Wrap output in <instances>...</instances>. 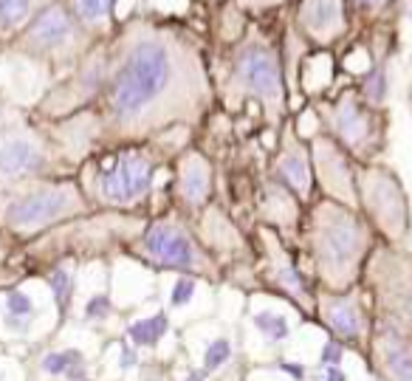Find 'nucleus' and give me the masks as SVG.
Instances as JSON below:
<instances>
[{"label":"nucleus","mask_w":412,"mask_h":381,"mask_svg":"<svg viewBox=\"0 0 412 381\" xmlns=\"http://www.w3.org/2000/svg\"><path fill=\"white\" fill-rule=\"evenodd\" d=\"M367 353L381 381H412V336L373 319Z\"/></svg>","instance_id":"obj_7"},{"label":"nucleus","mask_w":412,"mask_h":381,"mask_svg":"<svg viewBox=\"0 0 412 381\" xmlns=\"http://www.w3.org/2000/svg\"><path fill=\"white\" fill-rule=\"evenodd\" d=\"M80 207H83L80 195L71 187H46L26 198L11 201L6 209V224L17 231H28V229L46 226L57 218H65Z\"/></svg>","instance_id":"obj_6"},{"label":"nucleus","mask_w":412,"mask_h":381,"mask_svg":"<svg viewBox=\"0 0 412 381\" xmlns=\"http://www.w3.org/2000/svg\"><path fill=\"white\" fill-rule=\"evenodd\" d=\"M317 313L319 322L330 330L333 339H339L347 348L367 350L370 348V330H373V316L361 308L359 297L350 291H322L317 297Z\"/></svg>","instance_id":"obj_5"},{"label":"nucleus","mask_w":412,"mask_h":381,"mask_svg":"<svg viewBox=\"0 0 412 381\" xmlns=\"http://www.w3.org/2000/svg\"><path fill=\"white\" fill-rule=\"evenodd\" d=\"M342 356H344V345H342L339 339H333V336H330L328 342L322 345L319 362H322L325 367H339V365H342Z\"/></svg>","instance_id":"obj_28"},{"label":"nucleus","mask_w":412,"mask_h":381,"mask_svg":"<svg viewBox=\"0 0 412 381\" xmlns=\"http://www.w3.org/2000/svg\"><path fill=\"white\" fill-rule=\"evenodd\" d=\"M144 251L169 268H184V271H201V266H206L204 254L198 251V246L189 240V234L175 224H153L144 234Z\"/></svg>","instance_id":"obj_9"},{"label":"nucleus","mask_w":412,"mask_h":381,"mask_svg":"<svg viewBox=\"0 0 412 381\" xmlns=\"http://www.w3.org/2000/svg\"><path fill=\"white\" fill-rule=\"evenodd\" d=\"M314 167L319 175V184L325 187V192L333 195L339 204L353 207L359 198V184L353 178V169L347 164V155L336 147V142L330 139H317L314 142Z\"/></svg>","instance_id":"obj_10"},{"label":"nucleus","mask_w":412,"mask_h":381,"mask_svg":"<svg viewBox=\"0 0 412 381\" xmlns=\"http://www.w3.org/2000/svg\"><path fill=\"white\" fill-rule=\"evenodd\" d=\"M71 34V20L60 6L46 9L34 23H31V40L43 46H57Z\"/></svg>","instance_id":"obj_17"},{"label":"nucleus","mask_w":412,"mask_h":381,"mask_svg":"<svg viewBox=\"0 0 412 381\" xmlns=\"http://www.w3.org/2000/svg\"><path fill=\"white\" fill-rule=\"evenodd\" d=\"M356 3H361V6H379L381 0H356Z\"/></svg>","instance_id":"obj_34"},{"label":"nucleus","mask_w":412,"mask_h":381,"mask_svg":"<svg viewBox=\"0 0 412 381\" xmlns=\"http://www.w3.org/2000/svg\"><path fill=\"white\" fill-rule=\"evenodd\" d=\"M254 328L271 342H282L288 336V322L280 313H254Z\"/></svg>","instance_id":"obj_20"},{"label":"nucleus","mask_w":412,"mask_h":381,"mask_svg":"<svg viewBox=\"0 0 412 381\" xmlns=\"http://www.w3.org/2000/svg\"><path fill=\"white\" fill-rule=\"evenodd\" d=\"M370 229L344 204L325 201L314 209L311 254L328 291H350L370 254Z\"/></svg>","instance_id":"obj_2"},{"label":"nucleus","mask_w":412,"mask_h":381,"mask_svg":"<svg viewBox=\"0 0 412 381\" xmlns=\"http://www.w3.org/2000/svg\"><path fill=\"white\" fill-rule=\"evenodd\" d=\"M206 373H189V381H204Z\"/></svg>","instance_id":"obj_35"},{"label":"nucleus","mask_w":412,"mask_h":381,"mask_svg":"<svg viewBox=\"0 0 412 381\" xmlns=\"http://www.w3.org/2000/svg\"><path fill=\"white\" fill-rule=\"evenodd\" d=\"M235 76H238V82L246 93L257 96L265 105H271L274 110L282 108V76H280L277 57L268 48L248 46L246 51L238 57Z\"/></svg>","instance_id":"obj_8"},{"label":"nucleus","mask_w":412,"mask_h":381,"mask_svg":"<svg viewBox=\"0 0 412 381\" xmlns=\"http://www.w3.org/2000/svg\"><path fill=\"white\" fill-rule=\"evenodd\" d=\"M325 381H347V373L342 367H328L325 370Z\"/></svg>","instance_id":"obj_32"},{"label":"nucleus","mask_w":412,"mask_h":381,"mask_svg":"<svg viewBox=\"0 0 412 381\" xmlns=\"http://www.w3.org/2000/svg\"><path fill=\"white\" fill-rule=\"evenodd\" d=\"M361 90H364V99L370 105H381L387 99V74H384L381 66H376L370 74L364 76V88Z\"/></svg>","instance_id":"obj_22"},{"label":"nucleus","mask_w":412,"mask_h":381,"mask_svg":"<svg viewBox=\"0 0 412 381\" xmlns=\"http://www.w3.org/2000/svg\"><path fill=\"white\" fill-rule=\"evenodd\" d=\"M277 178H280L285 187H291V189H297L300 195H305V192L311 189V167H308L305 152L300 150V147H291V150L285 152V155L280 158V164H277Z\"/></svg>","instance_id":"obj_18"},{"label":"nucleus","mask_w":412,"mask_h":381,"mask_svg":"<svg viewBox=\"0 0 412 381\" xmlns=\"http://www.w3.org/2000/svg\"><path fill=\"white\" fill-rule=\"evenodd\" d=\"M110 6H113V0H74L80 20H96L105 11H110Z\"/></svg>","instance_id":"obj_26"},{"label":"nucleus","mask_w":412,"mask_h":381,"mask_svg":"<svg viewBox=\"0 0 412 381\" xmlns=\"http://www.w3.org/2000/svg\"><path fill=\"white\" fill-rule=\"evenodd\" d=\"M232 356V342L229 339H215L209 348H206V356H204V367L206 370H218L229 362Z\"/></svg>","instance_id":"obj_24"},{"label":"nucleus","mask_w":412,"mask_h":381,"mask_svg":"<svg viewBox=\"0 0 412 381\" xmlns=\"http://www.w3.org/2000/svg\"><path fill=\"white\" fill-rule=\"evenodd\" d=\"M46 155L28 136H6L0 139V181H17L40 172Z\"/></svg>","instance_id":"obj_12"},{"label":"nucleus","mask_w":412,"mask_h":381,"mask_svg":"<svg viewBox=\"0 0 412 381\" xmlns=\"http://www.w3.org/2000/svg\"><path fill=\"white\" fill-rule=\"evenodd\" d=\"M359 198L370 221L384 231L387 240H401L410 229V207L401 184L390 169L370 167L359 175Z\"/></svg>","instance_id":"obj_4"},{"label":"nucleus","mask_w":412,"mask_h":381,"mask_svg":"<svg viewBox=\"0 0 412 381\" xmlns=\"http://www.w3.org/2000/svg\"><path fill=\"white\" fill-rule=\"evenodd\" d=\"M130 365H136V353L130 348H125L122 350V367H130Z\"/></svg>","instance_id":"obj_33"},{"label":"nucleus","mask_w":412,"mask_h":381,"mask_svg":"<svg viewBox=\"0 0 412 381\" xmlns=\"http://www.w3.org/2000/svg\"><path fill=\"white\" fill-rule=\"evenodd\" d=\"M31 0H0V26H17L28 17Z\"/></svg>","instance_id":"obj_23"},{"label":"nucleus","mask_w":412,"mask_h":381,"mask_svg":"<svg viewBox=\"0 0 412 381\" xmlns=\"http://www.w3.org/2000/svg\"><path fill=\"white\" fill-rule=\"evenodd\" d=\"M178 189H181L184 201L192 204V207L206 201V195H209V164L201 155H192V158L184 161Z\"/></svg>","instance_id":"obj_16"},{"label":"nucleus","mask_w":412,"mask_h":381,"mask_svg":"<svg viewBox=\"0 0 412 381\" xmlns=\"http://www.w3.org/2000/svg\"><path fill=\"white\" fill-rule=\"evenodd\" d=\"M370 268L373 319L412 336V257L384 249L376 251Z\"/></svg>","instance_id":"obj_3"},{"label":"nucleus","mask_w":412,"mask_h":381,"mask_svg":"<svg viewBox=\"0 0 412 381\" xmlns=\"http://www.w3.org/2000/svg\"><path fill=\"white\" fill-rule=\"evenodd\" d=\"M300 20L314 37L328 40L342 28V0H305Z\"/></svg>","instance_id":"obj_15"},{"label":"nucleus","mask_w":412,"mask_h":381,"mask_svg":"<svg viewBox=\"0 0 412 381\" xmlns=\"http://www.w3.org/2000/svg\"><path fill=\"white\" fill-rule=\"evenodd\" d=\"M167 330V316L164 313H156V316H147V319H139L127 328V336L133 345H142V348H156L159 339L164 336Z\"/></svg>","instance_id":"obj_19"},{"label":"nucleus","mask_w":412,"mask_h":381,"mask_svg":"<svg viewBox=\"0 0 412 381\" xmlns=\"http://www.w3.org/2000/svg\"><path fill=\"white\" fill-rule=\"evenodd\" d=\"M280 370H285L288 376H294L297 381H302V376H305V367H302V365H288V362H282Z\"/></svg>","instance_id":"obj_31"},{"label":"nucleus","mask_w":412,"mask_h":381,"mask_svg":"<svg viewBox=\"0 0 412 381\" xmlns=\"http://www.w3.org/2000/svg\"><path fill=\"white\" fill-rule=\"evenodd\" d=\"M370 113L353 99V96H344L336 110H333V133L347 145V147H361L367 139H370Z\"/></svg>","instance_id":"obj_13"},{"label":"nucleus","mask_w":412,"mask_h":381,"mask_svg":"<svg viewBox=\"0 0 412 381\" xmlns=\"http://www.w3.org/2000/svg\"><path fill=\"white\" fill-rule=\"evenodd\" d=\"M0 381H3V376H0Z\"/></svg>","instance_id":"obj_36"},{"label":"nucleus","mask_w":412,"mask_h":381,"mask_svg":"<svg viewBox=\"0 0 412 381\" xmlns=\"http://www.w3.org/2000/svg\"><path fill=\"white\" fill-rule=\"evenodd\" d=\"M51 291H54V300L60 305V310L65 313L68 305H71V274L63 271V268H57V271L51 274Z\"/></svg>","instance_id":"obj_25"},{"label":"nucleus","mask_w":412,"mask_h":381,"mask_svg":"<svg viewBox=\"0 0 412 381\" xmlns=\"http://www.w3.org/2000/svg\"><path fill=\"white\" fill-rule=\"evenodd\" d=\"M150 161L142 155H122L113 169L102 175V198L113 204H130L150 189Z\"/></svg>","instance_id":"obj_11"},{"label":"nucleus","mask_w":412,"mask_h":381,"mask_svg":"<svg viewBox=\"0 0 412 381\" xmlns=\"http://www.w3.org/2000/svg\"><path fill=\"white\" fill-rule=\"evenodd\" d=\"M6 308H9L11 316H20V319H28V316L34 313V303H31L28 294H23V291H11L9 300H6Z\"/></svg>","instance_id":"obj_27"},{"label":"nucleus","mask_w":412,"mask_h":381,"mask_svg":"<svg viewBox=\"0 0 412 381\" xmlns=\"http://www.w3.org/2000/svg\"><path fill=\"white\" fill-rule=\"evenodd\" d=\"M77 365H83V353L80 350H60V353H48L43 359V370L48 376H65Z\"/></svg>","instance_id":"obj_21"},{"label":"nucleus","mask_w":412,"mask_h":381,"mask_svg":"<svg viewBox=\"0 0 412 381\" xmlns=\"http://www.w3.org/2000/svg\"><path fill=\"white\" fill-rule=\"evenodd\" d=\"M181 76V57L164 40H142L125 57L110 85V110L122 127H139L156 113H164L175 96Z\"/></svg>","instance_id":"obj_1"},{"label":"nucleus","mask_w":412,"mask_h":381,"mask_svg":"<svg viewBox=\"0 0 412 381\" xmlns=\"http://www.w3.org/2000/svg\"><path fill=\"white\" fill-rule=\"evenodd\" d=\"M110 313V297L107 294H96V297H90L88 305H85V316L88 319H102V316H107Z\"/></svg>","instance_id":"obj_30"},{"label":"nucleus","mask_w":412,"mask_h":381,"mask_svg":"<svg viewBox=\"0 0 412 381\" xmlns=\"http://www.w3.org/2000/svg\"><path fill=\"white\" fill-rule=\"evenodd\" d=\"M271 283H274L282 294H288L302 310H308V313L317 310V297L308 291L305 277H302V274L297 271V266L285 257V251H274V257H271Z\"/></svg>","instance_id":"obj_14"},{"label":"nucleus","mask_w":412,"mask_h":381,"mask_svg":"<svg viewBox=\"0 0 412 381\" xmlns=\"http://www.w3.org/2000/svg\"><path fill=\"white\" fill-rule=\"evenodd\" d=\"M195 297V280H189V277H181L175 286H172V305H186L189 300Z\"/></svg>","instance_id":"obj_29"}]
</instances>
